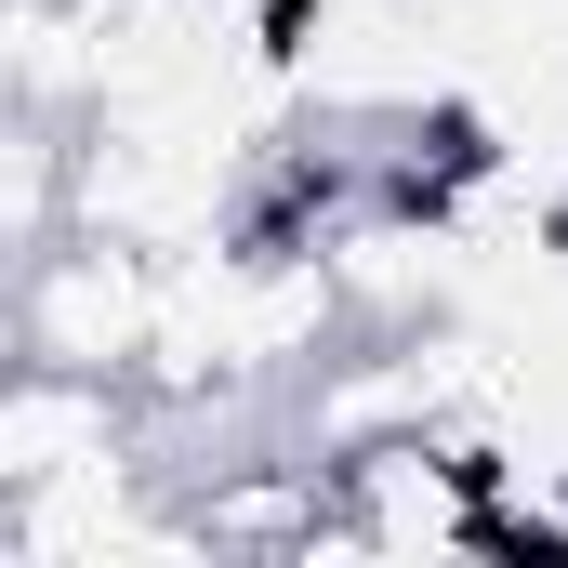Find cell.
<instances>
[{
  "label": "cell",
  "instance_id": "6da1fadb",
  "mask_svg": "<svg viewBox=\"0 0 568 568\" xmlns=\"http://www.w3.org/2000/svg\"><path fill=\"white\" fill-rule=\"evenodd\" d=\"M317 27H331V0H265V13H252V53H265V67H304Z\"/></svg>",
  "mask_w": 568,
  "mask_h": 568
}]
</instances>
